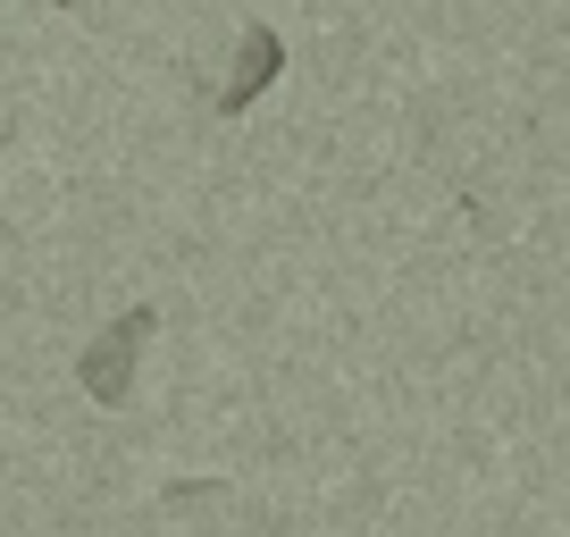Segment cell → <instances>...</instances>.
<instances>
[{
  "label": "cell",
  "instance_id": "obj_1",
  "mask_svg": "<svg viewBox=\"0 0 570 537\" xmlns=\"http://www.w3.org/2000/svg\"><path fill=\"white\" fill-rule=\"evenodd\" d=\"M151 336H160V311L135 303V311H118V320H109L101 336L85 344L76 378H85L92 403H126V394H135V370H142V344H151Z\"/></svg>",
  "mask_w": 570,
  "mask_h": 537
},
{
  "label": "cell",
  "instance_id": "obj_2",
  "mask_svg": "<svg viewBox=\"0 0 570 537\" xmlns=\"http://www.w3.org/2000/svg\"><path fill=\"white\" fill-rule=\"evenodd\" d=\"M277 76H285V35H277V26H244V51H235V76L210 92V101L235 118V109H252L268 85H277Z\"/></svg>",
  "mask_w": 570,
  "mask_h": 537
}]
</instances>
